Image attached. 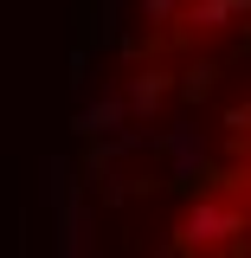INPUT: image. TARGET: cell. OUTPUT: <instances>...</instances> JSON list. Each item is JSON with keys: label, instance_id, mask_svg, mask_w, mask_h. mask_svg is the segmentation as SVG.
I'll use <instances>...</instances> for the list:
<instances>
[{"label": "cell", "instance_id": "cell-1", "mask_svg": "<svg viewBox=\"0 0 251 258\" xmlns=\"http://www.w3.org/2000/svg\"><path fill=\"white\" fill-rule=\"evenodd\" d=\"M245 232H251V213L232 194H200L187 213H181V226H174V245L187 258H219V252H232Z\"/></svg>", "mask_w": 251, "mask_h": 258}, {"label": "cell", "instance_id": "cell-2", "mask_svg": "<svg viewBox=\"0 0 251 258\" xmlns=\"http://www.w3.org/2000/svg\"><path fill=\"white\" fill-rule=\"evenodd\" d=\"M161 155H168V168H174V181H181V187H193V181L206 174L213 149H206V136H200L193 123H174V129H161Z\"/></svg>", "mask_w": 251, "mask_h": 258}, {"label": "cell", "instance_id": "cell-3", "mask_svg": "<svg viewBox=\"0 0 251 258\" xmlns=\"http://www.w3.org/2000/svg\"><path fill=\"white\" fill-rule=\"evenodd\" d=\"M52 213H58V258H97V232H91V207H84V200H77V187L64 194V200H52Z\"/></svg>", "mask_w": 251, "mask_h": 258}, {"label": "cell", "instance_id": "cell-4", "mask_svg": "<svg viewBox=\"0 0 251 258\" xmlns=\"http://www.w3.org/2000/svg\"><path fill=\"white\" fill-rule=\"evenodd\" d=\"M168 91H174V78H168L161 64H142V71L123 84V103H129V116H135V123H155L161 103H168Z\"/></svg>", "mask_w": 251, "mask_h": 258}, {"label": "cell", "instance_id": "cell-5", "mask_svg": "<svg viewBox=\"0 0 251 258\" xmlns=\"http://www.w3.org/2000/svg\"><path fill=\"white\" fill-rule=\"evenodd\" d=\"M116 129H129L123 91H91V97H84V110H77V136H116Z\"/></svg>", "mask_w": 251, "mask_h": 258}, {"label": "cell", "instance_id": "cell-6", "mask_svg": "<svg viewBox=\"0 0 251 258\" xmlns=\"http://www.w3.org/2000/svg\"><path fill=\"white\" fill-rule=\"evenodd\" d=\"M251 13V0H187L174 20L187 32H219V26H232V20H245Z\"/></svg>", "mask_w": 251, "mask_h": 258}, {"label": "cell", "instance_id": "cell-7", "mask_svg": "<svg viewBox=\"0 0 251 258\" xmlns=\"http://www.w3.org/2000/svg\"><path fill=\"white\" fill-rule=\"evenodd\" d=\"M174 13H181V0H142V20H148V26H168Z\"/></svg>", "mask_w": 251, "mask_h": 258}]
</instances>
